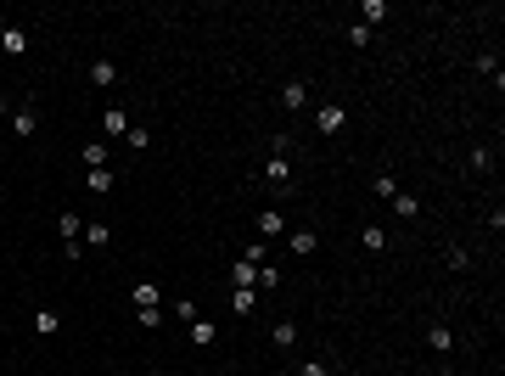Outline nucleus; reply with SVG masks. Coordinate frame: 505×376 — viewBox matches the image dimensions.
Instances as JSON below:
<instances>
[{
    "label": "nucleus",
    "instance_id": "f257e3e1",
    "mask_svg": "<svg viewBox=\"0 0 505 376\" xmlns=\"http://www.w3.org/2000/svg\"><path fill=\"white\" fill-rule=\"evenodd\" d=\"M0 51H6V57H23V51H28V28H23V23H6V28H0Z\"/></svg>",
    "mask_w": 505,
    "mask_h": 376
},
{
    "label": "nucleus",
    "instance_id": "f03ea898",
    "mask_svg": "<svg viewBox=\"0 0 505 376\" xmlns=\"http://www.w3.org/2000/svg\"><path fill=\"white\" fill-rule=\"evenodd\" d=\"M343 124H348V107H320V113H314V130H320V135H337Z\"/></svg>",
    "mask_w": 505,
    "mask_h": 376
},
{
    "label": "nucleus",
    "instance_id": "7ed1b4c3",
    "mask_svg": "<svg viewBox=\"0 0 505 376\" xmlns=\"http://www.w3.org/2000/svg\"><path fill=\"white\" fill-rule=\"evenodd\" d=\"M281 107H292V113L309 107V84H303V79H287V84H281Z\"/></svg>",
    "mask_w": 505,
    "mask_h": 376
},
{
    "label": "nucleus",
    "instance_id": "20e7f679",
    "mask_svg": "<svg viewBox=\"0 0 505 376\" xmlns=\"http://www.w3.org/2000/svg\"><path fill=\"white\" fill-rule=\"evenodd\" d=\"M11 130H17V141H28V135L40 130V113H34V107H17V113H11Z\"/></svg>",
    "mask_w": 505,
    "mask_h": 376
},
{
    "label": "nucleus",
    "instance_id": "39448f33",
    "mask_svg": "<svg viewBox=\"0 0 505 376\" xmlns=\"http://www.w3.org/2000/svg\"><path fill=\"white\" fill-rule=\"evenodd\" d=\"M186 337H191L197 348H208V343H214V337H219V326H214V320H203V314H197V320L186 326Z\"/></svg>",
    "mask_w": 505,
    "mask_h": 376
},
{
    "label": "nucleus",
    "instance_id": "423d86ee",
    "mask_svg": "<svg viewBox=\"0 0 505 376\" xmlns=\"http://www.w3.org/2000/svg\"><path fill=\"white\" fill-rule=\"evenodd\" d=\"M101 130H107V135H130V113H124V107H107V113H101Z\"/></svg>",
    "mask_w": 505,
    "mask_h": 376
},
{
    "label": "nucleus",
    "instance_id": "0eeeda50",
    "mask_svg": "<svg viewBox=\"0 0 505 376\" xmlns=\"http://www.w3.org/2000/svg\"><path fill=\"white\" fill-rule=\"evenodd\" d=\"M287 247L297 253V258H309V253H314L320 241H314V230H287Z\"/></svg>",
    "mask_w": 505,
    "mask_h": 376
},
{
    "label": "nucleus",
    "instance_id": "6e6552de",
    "mask_svg": "<svg viewBox=\"0 0 505 376\" xmlns=\"http://www.w3.org/2000/svg\"><path fill=\"white\" fill-rule=\"evenodd\" d=\"M259 236H287V220H281V208H264V214H259Z\"/></svg>",
    "mask_w": 505,
    "mask_h": 376
},
{
    "label": "nucleus",
    "instance_id": "1a4fd4ad",
    "mask_svg": "<svg viewBox=\"0 0 505 376\" xmlns=\"http://www.w3.org/2000/svg\"><path fill=\"white\" fill-rule=\"evenodd\" d=\"M135 309H163V287H152V281L135 287Z\"/></svg>",
    "mask_w": 505,
    "mask_h": 376
},
{
    "label": "nucleus",
    "instance_id": "9d476101",
    "mask_svg": "<svg viewBox=\"0 0 505 376\" xmlns=\"http://www.w3.org/2000/svg\"><path fill=\"white\" fill-rule=\"evenodd\" d=\"M230 281H236V287H253V281H259V270H253L247 258H236V264H230Z\"/></svg>",
    "mask_w": 505,
    "mask_h": 376
},
{
    "label": "nucleus",
    "instance_id": "9b49d317",
    "mask_svg": "<svg viewBox=\"0 0 505 376\" xmlns=\"http://www.w3.org/2000/svg\"><path fill=\"white\" fill-rule=\"evenodd\" d=\"M360 17H365V28H376V23L387 17V0H365V6H360Z\"/></svg>",
    "mask_w": 505,
    "mask_h": 376
},
{
    "label": "nucleus",
    "instance_id": "f8f14e48",
    "mask_svg": "<svg viewBox=\"0 0 505 376\" xmlns=\"http://www.w3.org/2000/svg\"><path fill=\"white\" fill-rule=\"evenodd\" d=\"M264 174H270L276 186H287V180H292V163H287V157H270V163H264Z\"/></svg>",
    "mask_w": 505,
    "mask_h": 376
},
{
    "label": "nucleus",
    "instance_id": "ddd939ff",
    "mask_svg": "<svg viewBox=\"0 0 505 376\" xmlns=\"http://www.w3.org/2000/svg\"><path fill=\"white\" fill-rule=\"evenodd\" d=\"M427 343H433L438 354H449V348H455V331H449V326H433V331H427Z\"/></svg>",
    "mask_w": 505,
    "mask_h": 376
},
{
    "label": "nucleus",
    "instance_id": "4468645a",
    "mask_svg": "<svg viewBox=\"0 0 505 376\" xmlns=\"http://www.w3.org/2000/svg\"><path fill=\"white\" fill-rule=\"evenodd\" d=\"M360 241L370 247V253H382V247H387V230H382V225H365V230H360Z\"/></svg>",
    "mask_w": 505,
    "mask_h": 376
},
{
    "label": "nucleus",
    "instance_id": "2eb2a0df",
    "mask_svg": "<svg viewBox=\"0 0 505 376\" xmlns=\"http://www.w3.org/2000/svg\"><path fill=\"white\" fill-rule=\"evenodd\" d=\"M236 314H253V309H259V292H253V287H236Z\"/></svg>",
    "mask_w": 505,
    "mask_h": 376
},
{
    "label": "nucleus",
    "instance_id": "dca6fc26",
    "mask_svg": "<svg viewBox=\"0 0 505 376\" xmlns=\"http://www.w3.org/2000/svg\"><path fill=\"white\" fill-rule=\"evenodd\" d=\"M90 191L107 197V191H113V169H90Z\"/></svg>",
    "mask_w": 505,
    "mask_h": 376
},
{
    "label": "nucleus",
    "instance_id": "f3484780",
    "mask_svg": "<svg viewBox=\"0 0 505 376\" xmlns=\"http://www.w3.org/2000/svg\"><path fill=\"white\" fill-rule=\"evenodd\" d=\"M393 214H399V220H416V214H421V203H416V197H404V191H399V197H393Z\"/></svg>",
    "mask_w": 505,
    "mask_h": 376
},
{
    "label": "nucleus",
    "instance_id": "a211bd4d",
    "mask_svg": "<svg viewBox=\"0 0 505 376\" xmlns=\"http://www.w3.org/2000/svg\"><path fill=\"white\" fill-rule=\"evenodd\" d=\"M57 230H62L68 241H79V236H84V225H79V214H62V220H57ZM79 247H84V241H79Z\"/></svg>",
    "mask_w": 505,
    "mask_h": 376
},
{
    "label": "nucleus",
    "instance_id": "6ab92c4d",
    "mask_svg": "<svg viewBox=\"0 0 505 376\" xmlns=\"http://www.w3.org/2000/svg\"><path fill=\"white\" fill-rule=\"evenodd\" d=\"M84 169H107V147H101V141L84 147Z\"/></svg>",
    "mask_w": 505,
    "mask_h": 376
},
{
    "label": "nucleus",
    "instance_id": "aec40b11",
    "mask_svg": "<svg viewBox=\"0 0 505 376\" xmlns=\"http://www.w3.org/2000/svg\"><path fill=\"white\" fill-rule=\"evenodd\" d=\"M113 79H118L113 62H90V84H113Z\"/></svg>",
    "mask_w": 505,
    "mask_h": 376
},
{
    "label": "nucleus",
    "instance_id": "412c9836",
    "mask_svg": "<svg viewBox=\"0 0 505 376\" xmlns=\"http://www.w3.org/2000/svg\"><path fill=\"white\" fill-rule=\"evenodd\" d=\"M124 141H130V152H146V147H152V130H141V124H130V135H124Z\"/></svg>",
    "mask_w": 505,
    "mask_h": 376
},
{
    "label": "nucleus",
    "instance_id": "4be33fe9",
    "mask_svg": "<svg viewBox=\"0 0 505 376\" xmlns=\"http://www.w3.org/2000/svg\"><path fill=\"white\" fill-rule=\"evenodd\" d=\"M242 258L259 270V264H270V247H264V241H247V253H242Z\"/></svg>",
    "mask_w": 505,
    "mask_h": 376
},
{
    "label": "nucleus",
    "instance_id": "5701e85b",
    "mask_svg": "<svg viewBox=\"0 0 505 376\" xmlns=\"http://www.w3.org/2000/svg\"><path fill=\"white\" fill-rule=\"evenodd\" d=\"M443 264H449V270H466L472 253H466V247H443Z\"/></svg>",
    "mask_w": 505,
    "mask_h": 376
},
{
    "label": "nucleus",
    "instance_id": "b1692460",
    "mask_svg": "<svg viewBox=\"0 0 505 376\" xmlns=\"http://www.w3.org/2000/svg\"><path fill=\"white\" fill-rule=\"evenodd\" d=\"M292 343H297V326L281 320V326H276V348H292Z\"/></svg>",
    "mask_w": 505,
    "mask_h": 376
},
{
    "label": "nucleus",
    "instance_id": "393cba45",
    "mask_svg": "<svg viewBox=\"0 0 505 376\" xmlns=\"http://www.w3.org/2000/svg\"><path fill=\"white\" fill-rule=\"evenodd\" d=\"M376 197H387V203H393V197H399V180H393V174H376Z\"/></svg>",
    "mask_w": 505,
    "mask_h": 376
},
{
    "label": "nucleus",
    "instance_id": "a878e982",
    "mask_svg": "<svg viewBox=\"0 0 505 376\" xmlns=\"http://www.w3.org/2000/svg\"><path fill=\"white\" fill-rule=\"evenodd\" d=\"M253 287H281V270H276V264H259V281H253Z\"/></svg>",
    "mask_w": 505,
    "mask_h": 376
},
{
    "label": "nucleus",
    "instance_id": "bb28decb",
    "mask_svg": "<svg viewBox=\"0 0 505 376\" xmlns=\"http://www.w3.org/2000/svg\"><path fill=\"white\" fill-rule=\"evenodd\" d=\"M57 326H62V320H57V314H51V309H40V314H34V331H45V337H51V331H57Z\"/></svg>",
    "mask_w": 505,
    "mask_h": 376
},
{
    "label": "nucleus",
    "instance_id": "cd10ccee",
    "mask_svg": "<svg viewBox=\"0 0 505 376\" xmlns=\"http://www.w3.org/2000/svg\"><path fill=\"white\" fill-rule=\"evenodd\" d=\"M84 241H90V247H107V241H113V230H107V225H90V230H84Z\"/></svg>",
    "mask_w": 505,
    "mask_h": 376
},
{
    "label": "nucleus",
    "instance_id": "c85d7f7f",
    "mask_svg": "<svg viewBox=\"0 0 505 376\" xmlns=\"http://www.w3.org/2000/svg\"><path fill=\"white\" fill-rule=\"evenodd\" d=\"M466 163H472L477 174H489V163H494V157H489V147H477V152H472V157H466Z\"/></svg>",
    "mask_w": 505,
    "mask_h": 376
},
{
    "label": "nucleus",
    "instance_id": "c756f323",
    "mask_svg": "<svg viewBox=\"0 0 505 376\" xmlns=\"http://www.w3.org/2000/svg\"><path fill=\"white\" fill-rule=\"evenodd\" d=\"M174 320H186V326H191V320H197V303L180 298V303H174Z\"/></svg>",
    "mask_w": 505,
    "mask_h": 376
},
{
    "label": "nucleus",
    "instance_id": "7c9ffc66",
    "mask_svg": "<svg viewBox=\"0 0 505 376\" xmlns=\"http://www.w3.org/2000/svg\"><path fill=\"white\" fill-rule=\"evenodd\" d=\"M135 320H141L146 331H152V326H163V309H135Z\"/></svg>",
    "mask_w": 505,
    "mask_h": 376
},
{
    "label": "nucleus",
    "instance_id": "2f4dec72",
    "mask_svg": "<svg viewBox=\"0 0 505 376\" xmlns=\"http://www.w3.org/2000/svg\"><path fill=\"white\" fill-rule=\"evenodd\" d=\"M348 45H360V51L370 45V28H365V23H354V28H348Z\"/></svg>",
    "mask_w": 505,
    "mask_h": 376
},
{
    "label": "nucleus",
    "instance_id": "473e14b6",
    "mask_svg": "<svg viewBox=\"0 0 505 376\" xmlns=\"http://www.w3.org/2000/svg\"><path fill=\"white\" fill-rule=\"evenodd\" d=\"M292 152V135H270V157H287Z\"/></svg>",
    "mask_w": 505,
    "mask_h": 376
},
{
    "label": "nucleus",
    "instance_id": "72a5a7b5",
    "mask_svg": "<svg viewBox=\"0 0 505 376\" xmlns=\"http://www.w3.org/2000/svg\"><path fill=\"white\" fill-rule=\"evenodd\" d=\"M297 376H331V371H326L320 360H309V365H303V371H297Z\"/></svg>",
    "mask_w": 505,
    "mask_h": 376
},
{
    "label": "nucleus",
    "instance_id": "f704fd0d",
    "mask_svg": "<svg viewBox=\"0 0 505 376\" xmlns=\"http://www.w3.org/2000/svg\"><path fill=\"white\" fill-rule=\"evenodd\" d=\"M0 118H6V96H0Z\"/></svg>",
    "mask_w": 505,
    "mask_h": 376
},
{
    "label": "nucleus",
    "instance_id": "c9c22d12",
    "mask_svg": "<svg viewBox=\"0 0 505 376\" xmlns=\"http://www.w3.org/2000/svg\"><path fill=\"white\" fill-rule=\"evenodd\" d=\"M438 376H455V371H438Z\"/></svg>",
    "mask_w": 505,
    "mask_h": 376
}]
</instances>
